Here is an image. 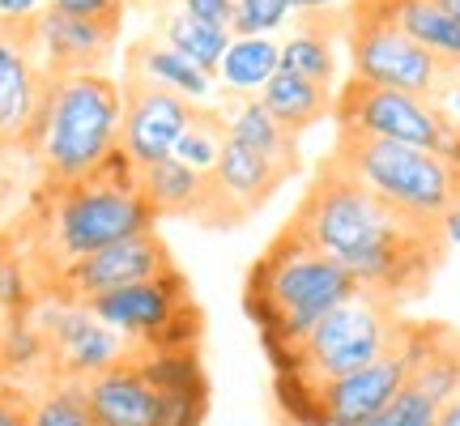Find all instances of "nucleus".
<instances>
[{
    "mask_svg": "<svg viewBox=\"0 0 460 426\" xmlns=\"http://www.w3.org/2000/svg\"><path fill=\"white\" fill-rule=\"evenodd\" d=\"M286 226L298 239H307L315 252L349 269L362 295H376L396 307L427 295L447 252L444 230L418 226L388 209L367 183L354 180L329 154L315 166L312 183L295 213L286 217Z\"/></svg>",
    "mask_w": 460,
    "mask_h": 426,
    "instance_id": "1",
    "label": "nucleus"
},
{
    "mask_svg": "<svg viewBox=\"0 0 460 426\" xmlns=\"http://www.w3.org/2000/svg\"><path fill=\"white\" fill-rule=\"evenodd\" d=\"M137 166L124 149H115L111 158L82 183L68 188H48L39 197V230L31 239V269L39 278V295L60 269H68L82 256H94L102 247L124 244L132 235L158 230V217L146 205L137 188Z\"/></svg>",
    "mask_w": 460,
    "mask_h": 426,
    "instance_id": "2",
    "label": "nucleus"
},
{
    "mask_svg": "<svg viewBox=\"0 0 460 426\" xmlns=\"http://www.w3.org/2000/svg\"><path fill=\"white\" fill-rule=\"evenodd\" d=\"M354 295L358 281L349 278V269L315 252L290 226H281L269 239L243 278V312L261 333L264 359L273 371H281L298 342Z\"/></svg>",
    "mask_w": 460,
    "mask_h": 426,
    "instance_id": "3",
    "label": "nucleus"
},
{
    "mask_svg": "<svg viewBox=\"0 0 460 426\" xmlns=\"http://www.w3.org/2000/svg\"><path fill=\"white\" fill-rule=\"evenodd\" d=\"M124 94L107 73H48V94L26 154L39 158L48 188L82 183L119 149Z\"/></svg>",
    "mask_w": 460,
    "mask_h": 426,
    "instance_id": "4",
    "label": "nucleus"
},
{
    "mask_svg": "<svg viewBox=\"0 0 460 426\" xmlns=\"http://www.w3.org/2000/svg\"><path fill=\"white\" fill-rule=\"evenodd\" d=\"M329 158L341 163L354 180L367 183L388 209H396L418 226L444 230V217L460 205V175L430 149L337 132Z\"/></svg>",
    "mask_w": 460,
    "mask_h": 426,
    "instance_id": "5",
    "label": "nucleus"
},
{
    "mask_svg": "<svg viewBox=\"0 0 460 426\" xmlns=\"http://www.w3.org/2000/svg\"><path fill=\"white\" fill-rule=\"evenodd\" d=\"M405 328H410V320L401 315L396 303H384V298L358 290L349 303H341L337 312L324 315L298 342L290 362L281 371H273V376H307L315 384L354 376L362 367L379 362L388 350H396L401 337H405Z\"/></svg>",
    "mask_w": 460,
    "mask_h": 426,
    "instance_id": "6",
    "label": "nucleus"
},
{
    "mask_svg": "<svg viewBox=\"0 0 460 426\" xmlns=\"http://www.w3.org/2000/svg\"><path fill=\"white\" fill-rule=\"evenodd\" d=\"M345 48H349V77L405 90L418 99L439 102L444 90L452 85L460 68L444 65L439 56H430L422 43H413L410 34L396 26L393 17H384L367 0H345Z\"/></svg>",
    "mask_w": 460,
    "mask_h": 426,
    "instance_id": "7",
    "label": "nucleus"
},
{
    "mask_svg": "<svg viewBox=\"0 0 460 426\" xmlns=\"http://www.w3.org/2000/svg\"><path fill=\"white\" fill-rule=\"evenodd\" d=\"M99 324L119 333L132 354L149 350H200V307L183 269L154 281H137L85 303Z\"/></svg>",
    "mask_w": 460,
    "mask_h": 426,
    "instance_id": "8",
    "label": "nucleus"
},
{
    "mask_svg": "<svg viewBox=\"0 0 460 426\" xmlns=\"http://www.w3.org/2000/svg\"><path fill=\"white\" fill-rule=\"evenodd\" d=\"M332 120H337V132L396 141V146L430 149V154H444L452 132L460 129L447 120L439 102L362 82V77H345V85L332 94Z\"/></svg>",
    "mask_w": 460,
    "mask_h": 426,
    "instance_id": "9",
    "label": "nucleus"
},
{
    "mask_svg": "<svg viewBox=\"0 0 460 426\" xmlns=\"http://www.w3.org/2000/svg\"><path fill=\"white\" fill-rule=\"evenodd\" d=\"M290 180H295V171H286V166L252 154L239 141H226L217 166L205 175V192H200V205L192 213V222L200 230H239L278 197Z\"/></svg>",
    "mask_w": 460,
    "mask_h": 426,
    "instance_id": "10",
    "label": "nucleus"
},
{
    "mask_svg": "<svg viewBox=\"0 0 460 426\" xmlns=\"http://www.w3.org/2000/svg\"><path fill=\"white\" fill-rule=\"evenodd\" d=\"M31 320L48 337V362H43L48 379L85 384V379H94L99 371H107V367L124 362L132 354L128 342L119 333H111L107 324H99L85 303L43 298Z\"/></svg>",
    "mask_w": 460,
    "mask_h": 426,
    "instance_id": "11",
    "label": "nucleus"
},
{
    "mask_svg": "<svg viewBox=\"0 0 460 426\" xmlns=\"http://www.w3.org/2000/svg\"><path fill=\"white\" fill-rule=\"evenodd\" d=\"M180 264L171 256V247L158 230H146V235H132L124 244H111L94 252V256H82L68 269H60L56 278L43 286V298H60V303H90L99 295H111V290H124V286H137V281H154L175 273Z\"/></svg>",
    "mask_w": 460,
    "mask_h": 426,
    "instance_id": "12",
    "label": "nucleus"
},
{
    "mask_svg": "<svg viewBox=\"0 0 460 426\" xmlns=\"http://www.w3.org/2000/svg\"><path fill=\"white\" fill-rule=\"evenodd\" d=\"M422 342H427V320H410L401 345L388 350L379 362L362 367L354 376L320 384L324 426H362L367 418H376V413L413 379V367L422 359Z\"/></svg>",
    "mask_w": 460,
    "mask_h": 426,
    "instance_id": "13",
    "label": "nucleus"
},
{
    "mask_svg": "<svg viewBox=\"0 0 460 426\" xmlns=\"http://www.w3.org/2000/svg\"><path fill=\"white\" fill-rule=\"evenodd\" d=\"M119 94H124L119 149L132 158L137 171H146L154 163H166L175 154V146H180V137L188 129L192 111H197V102H188L183 94H175V90H166L158 82L132 77V73H124Z\"/></svg>",
    "mask_w": 460,
    "mask_h": 426,
    "instance_id": "14",
    "label": "nucleus"
},
{
    "mask_svg": "<svg viewBox=\"0 0 460 426\" xmlns=\"http://www.w3.org/2000/svg\"><path fill=\"white\" fill-rule=\"evenodd\" d=\"M48 94V68L34 56V31H0V149H26Z\"/></svg>",
    "mask_w": 460,
    "mask_h": 426,
    "instance_id": "15",
    "label": "nucleus"
},
{
    "mask_svg": "<svg viewBox=\"0 0 460 426\" xmlns=\"http://www.w3.org/2000/svg\"><path fill=\"white\" fill-rule=\"evenodd\" d=\"M119 31L124 26L43 9L39 22H34V56L56 77L60 73H102V65L111 60L115 43H119Z\"/></svg>",
    "mask_w": 460,
    "mask_h": 426,
    "instance_id": "16",
    "label": "nucleus"
},
{
    "mask_svg": "<svg viewBox=\"0 0 460 426\" xmlns=\"http://www.w3.org/2000/svg\"><path fill=\"white\" fill-rule=\"evenodd\" d=\"M158 393V426H200L209 413V379L200 350H149L132 354Z\"/></svg>",
    "mask_w": 460,
    "mask_h": 426,
    "instance_id": "17",
    "label": "nucleus"
},
{
    "mask_svg": "<svg viewBox=\"0 0 460 426\" xmlns=\"http://www.w3.org/2000/svg\"><path fill=\"white\" fill-rule=\"evenodd\" d=\"M85 401L99 426H158V393L132 354L85 379Z\"/></svg>",
    "mask_w": 460,
    "mask_h": 426,
    "instance_id": "18",
    "label": "nucleus"
},
{
    "mask_svg": "<svg viewBox=\"0 0 460 426\" xmlns=\"http://www.w3.org/2000/svg\"><path fill=\"white\" fill-rule=\"evenodd\" d=\"M345 26H349L345 9L303 13L281 43V73H295V77H307V82L332 90V82H337V39L345 34Z\"/></svg>",
    "mask_w": 460,
    "mask_h": 426,
    "instance_id": "19",
    "label": "nucleus"
},
{
    "mask_svg": "<svg viewBox=\"0 0 460 426\" xmlns=\"http://www.w3.org/2000/svg\"><path fill=\"white\" fill-rule=\"evenodd\" d=\"M222 115H226L230 141H239L243 149H252V154H261V158H269V163H278L298 175V166H303L298 137H290V132L269 115L261 94H226Z\"/></svg>",
    "mask_w": 460,
    "mask_h": 426,
    "instance_id": "20",
    "label": "nucleus"
},
{
    "mask_svg": "<svg viewBox=\"0 0 460 426\" xmlns=\"http://www.w3.org/2000/svg\"><path fill=\"white\" fill-rule=\"evenodd\" d=\"M124 73L166 85V90L183 94L188 102H205L209 94H214V77H209V73H200L192 60H183L175 48H166L158 34H141V39H132L128 51H124Z\"/></svg>",
    "mask_w": 460,
    "mask_h": 426,
    "instance_id": "21",
    "label": "nucleus"
},
{
    "mask_svg": "<svg viewBox=\"0 0 460 426\" xmlns=\"http://www.w3.org/2000/svg\"><path fill=\"white\" fill-rule=\"evenodd\" d=\"M384 17H393L413 43H422L444 65L460 68V22L447 13L439 0H367Z\"/></svg>",
    "mask_w": 460,
    "mask_h": 426,
    "instance_id": "22",
    "label": "nucleus"
},
{
    "mask_svg": "<svg viewBox=\"0 0 460 426\" xmlns=\"http://www.w3.org/2000/svg\"><path fill=\"white\" fill-rule=\"evenodd\" d=\"M261 102L298 141H303V132H312L315 124H324L332 115V90L307 82V77H295V73H281V68L273 73V82L261 90Z\"/></svg>",
    "mask_w": 460,
    "mask_h": 426,
    "instance_id": "23",
    "label": "nucleus"
},
{
    "mask_svg": "<svg viewBox=\"0 0 460 426\" xmlns=\"http://www.w3.org/2000/svg\"><path fill=\"white\" fill-rule=\"evenodd\" d=\"M137 188L146 205L154 209V217H192L200 205V192H205V175L183 166L180 158H166V163H154L137 175Z\"/></svg>",
    "mask_w": 460,
    "mask_h": 426,
    "instance_id": "24",
    "label": "nucleus"
},
{
    "mask_svg": "<svg viewBox=\"0 0 460 426\" xmlns=\"http://www.w3.org/2000/svg\"><path fill=\"white\" fill-rule=\"evenodd\" d=\"M418 393H427L430 401H456L460 396V328L435 324L427 320V342H422V359L413 367L410 379Z\"/></svg>",
    "mask_w": 460,
    "mask_h": 426,
    "instance_id": "25",
    "label": "nucleus"
},
{
    "mask_svg": "<svg viewBox=\"0 0 460 426\" xmlns=\"http://www.w3.org/2000/svg\"><path fill=\"white\" fill-rule=\"evenodd\" d=\"M281 68V43L269 34H252V39H230L226 56L217 65V82L226 85V94H261Z\"/></svg>",
    "mask_w": 460,
    "mask_h": 426,
    "instance_id": "26",
    "label": "nucleus"
},
{
    "mask_svg": "<svg viewBox=\"0 0 460 426\" xmlns=\"http://www.w3.org/2000/svg\"><path fill=\"white\" fill-rule=\"evenodd\" d=\"M154 34L163 39L166 48L180 51L183 60H192L200 73H209V77H217V65L226 56L230 39H234V34L217 31V26H205V22L180 13V9H166V4L158 9V31Z\"/></svg>",
    "mask_w": 460,
    "mask_h": 426,
    "instance_id": "27",
    "label": "nucleus"
},
{
    "mask_svg": "<svg viewBox=\"0 0 460 426\" xmlns=\"http://www.w3.org/2000/svg\"><path fill=\"white\" fill-rule=\"evenodd\" d=\"M226 141H230V129H226L222 107H205V102H197V111H192V120H188V129H183L180 146H175L171 158H180L183 166H192V171H200V175H209V171L217 166V158H222Z\"/></svg>",
    "mask_w": 460,
    "mask_h": 426,
    "instance_id": "28",
    "label": "nucleus"
},
{
    "mask_svg": "<svg viewBox=\"0 0 460 426\" xmlns=\"http://www.w3.org/2000/svg\"><path fill=\"white\" fill-rule=\"evenodd\" d=\"M31 426H99L90 401H85V384L48 379L43 393L31 396Z\"/></svg>",
    "mask_w": 460,
    "mask_h": 426,
    "instance_id": "29",
    "label": "nucleus"
},
{
    "mask_svg": "<svg viewBox=\"0 0 460 426\" xmlns=\"http://www.w3.org/2000/svg\"><path fill=\"white\" fill-rule=\"evenodd\" d=\"M39 303H43V295H39V278H34L31 261L0 247V312H4V320L34 315Z\"/></svg>",
    "mask_w": 460,
    "mask_h": 426,
    "instance_id": "30",
    "label": "nucleus"
},
{
    "mask_svg": "<svg viewBox=\"0 0 460 426\" xmlns=\"http://www.w3.org/2000/svg\"><path fill=\"white\" fill-rule=\"evenodd\" d=\"M48 362V337L39 333L31 315L22 320H4L0 333V371H31Z\"/></svg>",
    "mask_w": 460,
    "mask_h": 426,
    "instance_id": "31",
    "label": "nucleus"
},
{
    "mask_svg": "<svg viewBox=\"0 0 460 426\" xmlns=\"http://www.w3.org/2000/svg\"><path fill=\"white\" fill-rule=\"evenodd\" d=\"M439 410H444L439 401H430L427 393H418L413 384H405L376 418H367L362 426H439Z\"/></svg>",
    "mask_w": 460,
    "mask_h": 426,
    "instance_id": "32",
    "label": "nucleus"
},
{
    "mask_svg": "<svg viewBox=\"0 0 460 426\" xmlns=\"http://www.w3.org/2000/svg\"><path fill=\"white\" fill-rule=\"evenodd\" d=\"M239 4V22H234V39H252V34H269L281 31L290 4L286 0H234Z\"/></svg>",
    "mask_w": 460,
    "mask_h": 426,
    "instance_id": "33",
    "label": "nucleus"
},
{
    "mask_svg": "<svg viewBox=\"0 0 460 426\" xmlns=\"http://www.w3.org/2000/svg\"><path fill=\"white\" fill-rule=\"evenodd\" d=\"M163 4L197 17L205 26H217V31H226V34H234V22H239V4L234 0H163Z\"/></svg>",
    "mask_w": 460,
    "mask_h": 426,
    "instance_id": "34",
    "label": "nucleus"
},
{
    "mask_svg": "<svg viewBox=\"0 0 460 426\" xmlns=\"http://www.w3.org/2000/svg\"><path fill=\"white\" fill-rule=\"evenodd\" d=\"M124 4L128 0H48V9H56V13L107 22V26H124Z\"/></svg>",
    "mask_w": 460,
    "mask_h": 426,
    "instance_id": "35",
    "label": "nucleus"
},
{
    "mask_svg": "<svg viewBox=\"0 0 460 426\" xmlns=\"http://www.w3.org/2000/svg\"><path fill=\"white\" fill-rule=\"evenodd\" d=\"M43 9H48V0H0V31H34Z\"/></svg>",
    "mask_w": 460,
    "mask_h": 426,
    "instance_id": "36",
    "label": "nucleus"
},
{
    "mask_svg": "<svg viewBox=\"0 0 460 426\" xmlns=\"http://www.w3.org/2000/svg\"><path fill=\"white\" fill-rule=\"evenodd\" d=\"M0 426H31V393L17 384H0Z\"/></svg>",
    "mask_w": 460,
    "mask_h": 426,
    "instance_id": "37",
    "label": "nucleus"
},
{
    "mask_svg": "<svg viewBox=\"0 0 460 426\" xmlns=\"http://www.w3.org/2000/svg\"><path fill=\"white\" fill-rule=\"evenodd\" d=\"M290 13H329V9H345V0H286Z\"/></svg>",
    "mask_w": 460,
    "mask_h": 426,
    "instance_id": "38",
    "label": "nucleus"
},
{
    "mask_svg": "<svg viewBox=\"0 0 460 426\" xmlns=\"http://www.w3.org/2000/svg\"><path fill=\"white\" fill-rule=\"evenodd\" d=\"M444 239H447V244H456V247H460V205L444 217Z\"/></svg>",
    "mask_w": 460,
    "mask_h": 426,
    "instance_id": "39",
    "label": "nucleus"
},
{
    "mask_svg": "<svg viewBox=\"0 0 460 426\" xmlns=\"http://www.w3.org/2000/svg\"><path fill=\"white\" fill-rule=\"evenodd\" d=\"M439 426H460V396L456 401H447L444 410H439Z\"/></svg>",
    "mask_w": 460,
    "mask_h": 426,
    "instance_id": "40",
    "label": "nucleus"
},
{
    "mask_svg": "<svg viewBox=\"0 0 460 426\" xmlns=\"http://www.w3.org/2000/svg\"><path fill=\"white\" fill-rule=\"evenodd\" d=\"M439 4H444L447 13H452V17H456V22H460V0H439Z\"/></svg>",
    "mask_w": 460,
    "mask_h": 426,
    "instance_id": "41",
    "label": "nucleus"
}]
</instances>
